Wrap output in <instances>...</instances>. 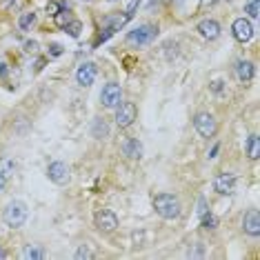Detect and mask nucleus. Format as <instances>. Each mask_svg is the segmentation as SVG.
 I'll return each instance as SVG.
<instances>
[{
	"label": "nucleus",
	"mask_w": 260,
	"mask_h": 260,
	"mask_svg": "<svg viewBox=\"0 0 260 260\" xmlns=\"http://www.w3.org/2000/svg\"><path fill=\"white\" fill-rule=\"evenodd\" d=\"M153 209L165 220H174V218L180 216V200L174 193H158L153 198Z\"/></svg>",
	"instance_id": "nucleus-1"
},
{
	"label": "nucleus",
	"mask_w": 260,
	"mask_h": 260,
	"mask_svg": "<svg viewBox=\"0 0 260 260\" xmlns=\"http://www.w3.org/2000/svg\"><path fill=\"white\" fill-rule=\"evenodd\" d=\"M27 214H29V209H27V205L25 203H20V200H14V203H9L7 205V209H5V222L9 224V227H14V229H18L25 224L27 220Z\"/></svg>",
	"instance_id": "nucleus-2"
},
{
	"label": "nucleus",
	"mask_w": 260,
	"mask_h": 260,
	"mask_svg": "<svg viewBox=\"0 0 260 260\" xmlns=\"http://www.w3.org/2000/svg\"><path fill=\"white\" fill-rule=\"evenodd\" d=\"M158 36V27L156 25H140L136 27L134 31L127 34V43L129 45H149L153 38Z\"/></svg>",
	"instance_id": "nucleus-3"
},
{
	"label": "nucleus",
	"mask_w": 260,
	"mask_h": 260,
	"mask_svg": "<svg viewBox=\"0 0 260 260\" xmlns=\"http://www.w3.org/2000/svg\"><path fill=\"white\" fill-rule=\"evenodd\" d=\"M193 127H196V132L203 136V138H211L218 129L216 118L211 114H198L196 118H193Z\"/></svg>",
	"instance_id": "nucleus-4"
},
{
	"label": "nucleus",
	"mask_w": 260,
	"mask_h": 260,
	"mask_svg": "<svg viewBox=\"0 0 260 260\" xmlns=\"http://www.w3.org/2000/svg\"><path fill=\"white\" fill-rule=\"evenodd\" d=\"M120 98H122V91L116 82H109V85L103 87V93H100V103L105 105L107 109H114L120 105Z\"/></svg>",
	"instance_id": "nucleus-5"
},
{
	"label": "nucleus",
	"mask_w": 260,
	"mask_h": 260,
	"mask_svg": "<svg viewBox=\"0 0 260 260\" xmlns=\"http://www.w3.org/2000/svg\"><path fill=\"white\" fill-rule=\"evenodd\" d=\"M93 220H96V227L105 234H111L118 227V216L111 209H100Z\"/></svg>",
	"instance_id": "nucleus-6"
},
{
	"label": "nucleus",
	"mask_w": 260,
	"mask_h": 260,
	"mask_svg": "<svg viewBox=\"0 0 260 260\" xmlns=\"http://www.w3.org/2000/svg\"><path fill=\"white\" fill-rule=\"evenodd\" d=\"M214 189L218 193H222V196L234 193L236 191V174H232V171H222V174H218L216 180H214Z\"/></svg>",
	"instance_id": "nucleus-7"
},
{
	"label": "nucleus",
	"mask_w": 260,
	"mask_h": 260,
	"mask_svg": "<svg viewBox=\"0 0 260 260\" xmlns=\"http://www.w3.org/2000/svg\"><path fill=\"white\" fill-rule=\"evenodd\" d=\"M232 31H234V38L238 40V43H249V40L253 38V25L247 18L234 20Z\"/></svg>",
	"instance_id": "nucleus-8"
},
{
	"label": "nucleus",
	"mask_w": 260,
	"mask_h": 260,
	"mask_svg": "<svg viewBox=\"0 0 260 260\" xmlns=\"http://www.w3.org/2000/svg\"><path fill=\"white\" fill-rule=\"evenodd\" d=\"M136 114H138V111H136L134 103H120V105H118V111H116L118 127H129L136 120Z\"/></svg>",
	"instance_id": "nucleus-9"
},
{
	"label": "nucleus",
	"mask_w": 260,
	"mask_h": 260,
	"mask_svg": "<svg viewBox=\"0 0 260 260\" xmlns=\"http://www.w3.org/2000/svg\"><path fill=\"white\" fill-rule=\"evenodd\" d=\"M47 176H49L51 182H56V185H67L69 182V167L64 162H51L49 169H47Z\"/></svg>",
	"instance_id": "nucleus-10"
},
{
	"label": "nucleus",
	"mask_w": 260,
	"mask_h": 260,
	"mask_svg": "<svg viewBox=\"0 0 260 260\" xmlns=\"http://www.w3.org/2000/svg\"><path fill=\"white\" fill-rule=\"evenodd\" d=\"M242 227H245V232L249 236H258L260 234V214H258V209L247 211L245 218H242Z\"/></svg>",
	"instance_id": "nucleus-11"
},
{
	"label": "nucleus",
	"mask_w": 260,
	"mask_h": 260,
	"mask_svg": "<svg viewBox=\"0 0 260 260\" xmlns=\"http://www.w3.org/2000/svg\"><path fill=\"white\" fill-rule=\"evenodd\" d=\"M93 78H96V64L93 62H85V64H80V69H78V74H76V80H78V85L82 87H89Z\"/></svg>",
	"instance_id": "nucleus-12"
},
{
	"label": "nucleus",
	"mask_w": 260,
	"mask_h": 260,
	"mask_svg": "<svg viewBox=\"0 0 260 260\" xmlns=\"http://www.w3.org/2000/svg\"><path fill=\"white\" fill-rule=\"evenodd\" d=\"M198 31H200V36L207 38V40H216L218 36H220V25H218L216 20L207 18L203 22H198Z\"/></svg>",
	"instance_id": "nucleus-13"
},
{
	"label": "nucleus",
	"mask_w": 260,
	"mask_h": 260,
	"mask_svg": "<svg viewBox=\"0 0 260 260\" xmlns=\"http://www.w3.org/2000/svg\"><path fill=\"white\" fill-rule=\"evenodd\" d=\"M253 74H256L253 62H249V60H238V62H236V76H238V80L249 82L253 78Z\"/></svg>",
	"instance_id": "nucleus-14"
},
{
	"label": "nucleus",
	"mask_w": 260,
	"mask_h": 260,
	"mask_svg": "<svg viewBox=\"0 0 260 260\" xmlns=\"http://www.w3.org/2000/svg\"><path fill=\"white\" fill-rule=\"evenodd\" d=\"M122 151H125V156L138 160V158L143 156V145H140L136 138H125L122 140Z\"/></svg>",
	"instance_id": "nucleus-15"
},
{
	"label": "nucleus",
	"mask_w": 260,
	"mask_h": 260,
	"mask_svg": "<svg viewBox=\"0 0 260 260\" xmlns=\"http://www.w3.org/2000/svg\"><path fill=\"white\" fill-rule=\"evenodd\" d=\"M247 153H249L251 160H258V156H260V140H258L256 134L249 136V140H247Z\"/></svg>",
	"instance_id": "nucleus-16"
},
{
	"label": "nucleus",
	"mask_w": 260,
	"mask_h": 260,
	"mask_svg": "<svg viewBox=\"0 0 260 260\" xmlns=\"http://www.w3.org/2000/svg\"><path fill=\"white\" fill-rule=\"evenodd\" d=\"M34 22H36V14H34V11H29V14H22L18 18V27L22 29V31H29V29L34 27Z\"/></svg>",
	"instance_id": "nucleus-17"
},
{
	"label": "nucleus",
	"mask_w": 260,
	"mask_h": 260,
	"mask_svg": "<svg viewBox=\"0 0 260 260\" xmlns=\"http://www.w3.org/2000/svg\"><path fill=\"white\" fill-rule=\"evenodd\" d=\"M43 256H45L43 249H38V247H34V245L25 247V251H22V258H27V260H40Z\"/></svg>",
	"instance_id": "nucleus-18"
},
{
	"label": "nucleus",
	"mask_w": 260,
	"mask_h": 260,
	"mask_svg": "<svg viewBox=\"0 0 260 260\" xmlns=\"http://www.w3.org/2000/svg\"><path fill=\"white\" fill-rule=\"evenodd\" d=\"M54 18H56L58 27H67V22H72V14H69V9H60Z\"/></svg>",
	"instance_id": "nucleus-19"
},
{
	"label": "nucleus",
	"mask_w": 260,
	"mask_h": 260,
	"mask_svg": "<svg viewBox=\"0 0 260 260\" xmlns=\"http://www.w3.org/2000/svg\"><path fill=\"white\" fill-rule=\"evenodd\" d=\"M200 218H203V227H205V229H216V227H218V218L211 216L209 211H207L205 216H200Z\"/></svg>",
	"instance_id": "nucleus-20"
},
{
	"label": "nucleus",
	"mask_w": 260,
	"mask_h": 260,
	"mask_svg": "<svg viewBox=\"0 0 260 260\" xmlns=\"http://www.w3.org/2000/svg\"><path fill=\"white\" fill-rule=\"evenodd\" d=\"M64 29L69 31V36H72V38H78V36H80V29H82V25H80L78 20H72V22H67V27H64Z\"/></svg>",
	"instance_id": "nucleus-21"
},
{
	"label": "nucleus",
	"mask_w": 260,
	"mask_h": 260,
	"mask_svg": "<svg viewBox=\"0 0 260 260\" xmlns=\"http://www.w3.org/2000/svg\"><path fill=\"white\" fill-rule=\"evenodd\" d=\"M245 11L249 14V18H258V0H247Z\"/></svg>",
	"instance_id": "nucleus-22"
},
{
	"label": "nucleus",
	"mask_w": 260,
	"mask_h": 260,
	"mask_svg": "<svg viewBox=\"0 0 260 260\" xmlns=\"http://www.w3.org/2000/svg\"><path fill=\"white\" fill-rule=\"evenodd\" d=\"M107 132H109V129H107V125H105V120L96 118V129H93V136H100V134L107 136Z\"/></svg>",
	"instance_id": "nucleus-23"
},
{
	"label": "nucleus",
	"mask_w": 260,
	"mask_h": 260,
	"mask_svg": "<svg viewBox=\"0 0 260 260\" xmlns=\"http://www.w3.org/2000/svg\"><path fill=\"white\" fill-rule=\"evenodd\" d=\"M58 11H60V5L58 3H47V14L49 16H56Z\"/></svg>",
	"instance_id": "nucleus-24"
},
{
	"label": "nucleus",
	"mask_w": 260,
	"mask_h": 260,
	"mask_svg": "<svg viewBox=\"0 0 260 260\" xmlns=\"http://www.w3.org/2000/svg\"><path fill=\"white\" fill-rule=\"evenodd\" d=\"M140 5V0H132V3H129V7H127V11H125V16L127 18H132L134 16V11H136V7H138Z\"/></svg>",
	"instance_id": "nucleus-25"
},
{
	"label": "nucleus",
	"mask_w": 260,
	"mask_h": 260,
	"mask_svg": "<svg viewBox=\"0 0 260 260\" xmlns=\"http://www.w3.org/2000/svg\"><path fill=\"white\" fill-rule=\"evenodd\" d=\"M60 54H62V47H60V45H51V47H49V56H51V58H58Z\"/></svg>",
	"instance_id": "nucleus-26"
},
{
	"label": "nucleus",
	"mask_w": 260,
	"mask_h": 260,
	"mask_svg": "<svg viewBox=\"0 0 260 260\" xmlns=\"http://www.w3.org/2000/svg\"><path fill=\"white\" fill-rule=\"evenodd\" d=\"M91 256H93V253L87 249V247H80V249L76 251V258H91Z\"/></svg>",
	"instance_id": "nucleus-27"
},
{
	"label": "nucleus",
	"mask_w": 260,
	"mask_h": 260,
	"mask_svg": "<svg viewBox=\"0 0 260 260\" xmlns=\"http://www.w3.org/2000/svg\"><path fill=\"white\" fill-rule=\"evenodd\" d=\"M198 207H200V209H198V216H205V214H207V203H205V198H200Z\"/></svg>",
	"instance_id": "nucleus-28"
},
{
	"label": "nucleus",
	"mask_w": 260,
	"mask_h": 260,
	"mask_svg": "<svg viewBox=\"0 0 260 260\" xmlns=\"http://www.w3.org/2000/svg\"><path fill=\"white\" fill-rule=\"evenodd\" d=\"M5 182H7V176H5L3 171H0V191H3V189H5Z\"/></svg>",
	"instance_id": "nucleus-29"
},
{
	"label": "nucleus",
	"mask_w": 260,
	"mask_h": 260,
	"mask_svg": "<svg viewBox=\"0 0 260 260\" xmlns=\"http://www.w3.org/2000/svg\"><path fill=\"white\" fill-rule=\"evenodd\" d=\"M218 149H220V145H214V149L209 151V158H216L218 156Z\"/></svg>",
	"instance_id": "nucleus-30"
},
{
	"label": "nucleus",
	"mask_w": 260,
	"mask_h": 260,
	"mask_svg": "<svg viewBox=\"0 0 260 260\" xmlns=\"http://www.w3.org/2000/svg\"><path fill=\"white\" fill-rule=\"evenodd\" d=\"M25 47H27V51H36V47H38V45H36V43H34V40H31V43H27Z\"/></svg>",
	"instance_id": "nucleus-31"
},
{
	"label": "nucleus",
	"mask_w": 260,
	"mask_h": 260,
	"mask_svg": "<svg viewBox=\"0 0 260 260\" xmlns=\"http://www.w3.org/2000/svg\"><path fill=\"white\" fill-rule=\"evenodd\" d=\"M220 89H222V82L216 80V82H214V91H220Z\"/></svg>",
	"instance_id": "nucleus-32"
},
{
	"label": "nucleus",
	"mask_w": 260,
	"mask_h": 260,
	"mask_svg": "<svg viewBox=\"0 0 260 260\" xmlns=\"http://www.w3.org/2000/svg\"><path fill=\"white\" fill-rule=\"evenodd\" d=\"M7 74V67H5V64H0V76H5Z\"/></svg>",
	"instance_id": "nucleus-33"
},
{
	"label": "nucleus",
	"mask_w": 260,
	"mask_h": 260,
	"mask_svg": "<svg viewBox=\"0 0 260 260\" xmlns=\"http://www.w3.org/2000/svg\"><path fill=\"white\" fill-rule=\"evenodd\" d=\"M5 256H7V253H5L3 249H0V258H5Z\"/></svg>",
	"instance_id": "nucleus-34"
}]
</instances>
